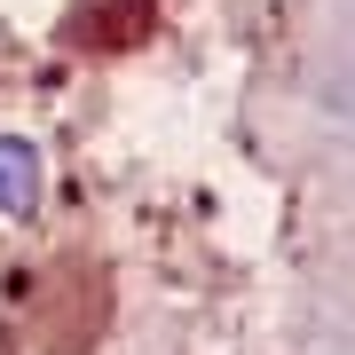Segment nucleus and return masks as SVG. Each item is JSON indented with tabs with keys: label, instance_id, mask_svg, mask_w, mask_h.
Masks as SVG:
<instances>
[{
	"label": "nucleus",
	"instance_id": "obj_1",
	"mask_svg": "<svg viewBox=\"0 0 355 355\" xmlns=\"http://www.w3.org/2000/svg\"><path fill=\"white\" fill-rule=\"evenodd\" d=\"M32 205H40V150L24 135H0V214L24 221Z\"/></svg>",
	"mask_w": 355,
	"mask_h": 355
}]
</instances>
